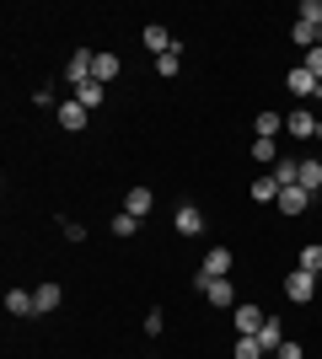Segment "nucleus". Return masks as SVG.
Wrapping results in <instances>:
<instances>
[{
    "instance_id": "obj_4",
    "label": "nucleus",
    "mask_w": 322,
    "mask_h": 359,
    "mask_svg": "<svg viewBox=\"0 0 322 359\" xmlns=\"http://www.w3.org/2000/svg\"><path fill=\"white\" fill-rule=\"evenodd\" d=\"M226 273H231V252H226V247H210L194 279H199V285H204V279H226Z\"/></svg>"
},
{
    "instance_id": "obj_21",
    "label": "nucleus",
    "mask_w": 322,
    "mask_h": 359,
    "mask_svg": "<svg viewBox=\"0 0 322 359\" xmlns=\"http://www.w3.org/2000/svg\"><path fill=\"white\" fill-rule=\"evenodd\" d=\"M107 231H113V236H135V231H140V220H135V215H123V210H119Z\"/></svg>"
},
{
    "instance_id": "obj_23",
    "label": "nucleus",
    "mask_w": 322,
    "mask_h": 359,
    "mask_svg": "<svg viewBox=\"0 0 322 359\" xmlns=\"http://www.w3.org/2000/svg\"><path fill=\"white\" fill-rule=\"evenodd\" d=\"M290 38H295L301 48H317V27H311V22H295V27H290Z\"/></svg>"
},
{
    "instance_id": "obj_7",
    "label": "nucleus",
    "mask_w": 322,
    "mask_h": 359,
    "mask_svg": "<svg viewBox=\"0 0 322 359\" xmlns=\"http://www.w3.org/2000/svg\"><path fill=\"white\" fill-rule=\"evenodd\" d=\"M86 118H92V113H86L81 102H60V129H65V135H81Z\"/></svg>"
},
{
    "instance_id": "obj_6",
    "label": "nucleus",
    "mask_w": 322,
    "mask_h": 359,
    "mask_svg": "<svg viewBox=\"0 0 322 359\" xmlns=\"http://www.w3.org/2000/svg\"><path fill=\"white\" fill-rule=\"evenodd\" d=\"M204 300L210 306H220V311H236V290H231V279H204Z\"/></svg>"
},
{
    "instance_id": "obj_3",
    "label": "nucleus",
    "mask_w": 322,
    "mask_h": 359,
    "mask_svg": "<svg viewBox=\"0 0 322 359\" xmlns=\"http://www.w3.org/2000/svg\"><path fill=\"white\" fill-rule=\"evenodd\" d=\"M311 295H317V273H307V269H295L290 279H285V300H295V306H307Z\"/></svg>"
},
{
    "instance_id": "obj_26",
    "label": "nucleus",
    "mask_w": 322,
    "mask_h": 359,
    "mask_svg": "<svg viewBox=\"0 0 322 359\" xmlns=\"http://www.w3.org/2000/svg\"><path fill=\"white\" fill-rule=\"evenodd\" d=\"M177 65H183V48H172V54H161V60H156V70H161V75H177Z\"/></svg>"
},
{
    "instance_id": "obj_25",
    "label": "nucleus",
    "mask_w": 322,
    "mask_h": 359,
    "mask_svg": "<svg viewBox=\"0 0 322 359\" xmlns=\"http://www.w3.org/2000/svg\"><path fill=\"white\" fill-rule=\"evenodd\" d=\"M236 359H263V344L258 338H236Z\"/></svg>"
},
{
    "instance_id": "obj_28",
    "label": "nucleus",
    "mask_w": 322,
    "mask_h": 359,
    "mask_svg": "<svg viewBox=\"0 0 322 359\" xmlns=\"http://www.w3.org/2000/svg\"><path fill=\"white\" fill-rule=\"evenodd\" d=\"M60 231H65V241H86V225L81 220H60Z\"/></svg>"
},
{
    "instance_id": "obj_2",
    "label": "nucleus",
    "mask_w": 322,
    "mask_h": 359,
    "mask_svg": "<svg viewBox=\"0 0 322 359\" xmlns=\"http://www.w3.org/2000/svg\"><path fill=\"white\" fill-rule=\"evenodd\" d=\"M231 322H236V338H258V327L269 322V316H263L258 306H247V300H236V311H231Z\"/></svg>"
},
{
    "instance_id": "obj_31",
    "label": "nucleus",
    "mask_w": 322,
    "mask_h": 359,
    "mask_svg": "<svg viewBox=\"0 0 322 359\" xmlns=\"http://www.w3.org/2000/svg\"><path fill=\"white\" fill-rule=\"evenodd\" d=\"M317 140H322V118H317Z\"/></svg>"
},
{
    "instance_id": "obj_1",
    "label": "nucleus",
    "mask_w": 322,
    "mask_h": 359,
    "mask_svg": "<svg viewBox=\"0 0 322 359\" xmlns=\"http://www.w3.org/2000/svg\"><path fill=\"white\" fill-rule=\"evenodd\" d=\"M92 65H97V54L92 48H76V54H70V60H65V81H70V86H86V81H92Z\"/></svg>"
},
{
    "instance_id": "obj_18",
    "label": "nucleus",
    "mask_w": 322,
    "mask_h": 359,
    "mask_svg": "<svg viewBox=\"0 0 322 359\" xmlns=\"http://www.w3.org/2000/svg\"><path fill=\"white\" fill-rule=\"evenodd\" d=\"M295 269L322 273V241H307V247H301V263H295Z\"/></svg>"
},
{
    "instance_id": "obj_9",
    "label": "nucleus",
    "mask_w": 322,
    "mask_h": 359,
    "mask_svg": "<svg viewBox=\"0 0 322 359\" xmlns=\"http://www.w3.org/2000/svg\"><path fill=\"white\" fill-rule=\"evenodd\" d=\"M151 204H156V194H151V188H129V198H123V215L145 220V215H151Z\"/></svg>"
},
{
    "instance_id": "obj_19",
    "label": "nucleus",
    "mask_w": 322,
    "mask_h": 359,
    "mask_svg": "<svg viewBox=\"0 0 322 359\" xmlns=\"http://www.w3.org/2000/svg\"><path fill=\"white\" fill-rule=\"evenodd\" d=\"M301 188H307V194H317V188H322V161H311V156L301 161Z\"/></svg>"
},
{
    "instance_id": "obj_20",
    "label": "nucleus",
    "mask_w": 322,
    "mask_h": 359,
    "mask_svg": "<svg viewBox=\"0 0 322 359\" xmlns=\"http://www.w3.org/2000/svg\"><path fill=\"white\" fill-rule=\"evenodd\" d=\"M279 129H285V118H279V113H258V140H274Z\"/></svg>"
},
{
    "instance_id": "obj_14",
    "label": "nucleus",
    "mask_w": 322,
    "mask_h": 359,
    "mask_svg": "<svg viewBox=\"0 0 322 359\" xmlns=\"http://www.w3.org/2000/svg\"><path fill=\"white\" fill-rule=\"evenodd\" d=\"M258 344H263V354H274V348L285 344V327H279V316H269V322L258 327Z\"/></svg>"
},
{
    "instance_id": "obj_33",
    "label": "nucleus",
    "mask_w": 322,
    "mask_h": 359,
    "mask_svg": "<svg viewBox=\"0 0 322 359\" xmlns=\"http://www.w3.org/2000/svg\"><path fill=\"white\" fill-rule=\"evenodd\" d=\"M317 102H322V97H317Z\"/></svg>"
},
{
    "instance_id": "obj_8",
    "label": "nucleus",
    "mask_w": 322,
    "mask_h": 359,
    "mask_svg": "<svg viewBox=\"0 0 322 359\" xmlns=\"http://www.w3.org/2000/svg\"><path fill=\"white\" fill-rule=\"evenodd\" d=\"M172 225H177L183 236H199V231H204V210H199V204H183V210L172 215Z\"/></svg>"
},
{
    "instance_id": "obj_29",
    "label": "nucleus",
    "mask_w": 322,
    "mask_h": 359,
    "mask_svg": "<svg viewBox=\"0 0 322 359\" xmlns=\"http://www.w3.org/2000/svg\"><path fill=\"white\" fill-rule=\"evenodd\" d=\"M269 359H307V354H301V344H279Z\"/></svg>"
},
{
    "instance_id": "obj_13",
    "label": "nucleus",
    "mask_w": 322,
    "mask_h": 359,
    "mask_svg": "<svg viewBox=\"0 0 322 359\" xmlns=\"http://www.w3.org/2000/svg\"><path fill=\"white\" fill-rule=\"evenodd\" d=\"M307 204H311L307 188H285V194H279V210L285 215H307Z\"/></svg>"
},
{
    "instance_id": "obj_15",
    "label": "nucleus",
    "mask_w": 322,
    "mask_h": 359,
    "mask_svg": "<svg viewBox=\"0 0 322 359\" xmlns=\"http://www.w3.org/2000/svg\"><path fill=\"white\" fill-rule=\"evenodd\" d=\"M60 285H38V290H32V306H38V316H48V311H54V306H60Z\"/></svg>"
},
{
    "instance_id": "obj_32",
    "label": "nucleus",
    "mask_w": 322,
    "mask_h": 359,
    "mask_svg": "<svg viewBox=\"0 0 322 359\" xmlns=\"http://www.w3.org/2000/svg\"><path fill=\"white\" fill-rule=\"evenodd\" d=\"M317 48H322V27H317Z\"/></svg>"
},
{
    "instance_id": "obj_30",
    "label": "nucleus",
    "mask_w": 322,
    "mask_h": 359,
    "mask_svg": "<svg viewBox=\"0 0 322 359\" xmlns=\"http://www.w3.org/2000/svg\"><path fill=\"white\" fill-rule=\"evenodd\" d=\"M307 70H311V75L322 81V48H311V54H307Z\"/></svg>"
},
{
    "instance_id": "obj_10",
    "label": "nucleus",
    "mask_w": 322,
    "mask_h": 359,
    "mask_svg": "<svg viewBox=\"0 0 322 359\" xmlns=\"http://www.w3.org/2000/svg\"><path fill=\"white\" fill-rule=\"evenodd\" d=\"M285 129H290L295 140H311V135H317V118H311V107H295L290 118H285Z\"/></svg>"
},
{
    "instance_id": "obj_22",
    "label": "nucleus",
    "mask_w": 322,
    "mask_h": 359,
    "mask_svg": "<svg viewBox=\"0 0 322 359\" xmlns=\"http://www.w3.org/2000/svg\"><path fill=\"white\" fill-rule=\"evenodd\" d=\"M76 102H81V107H86V113H92V107H97V102H102V86H97V81H86V86H81V91H76Z\"/></svg>"
},
{
    "instance_id": "obj_12",
    "label": "nucleus",
    "mask_w": 322,
    "mask_h": 359,
    "mask_svg": "<svg viewBox=\"0 0 322 359\" xmlns=\"http://www.w3.org/2000/svg\"><path fill=\"white\" fill-rule=\"evenodd\" d=\"M247 194L258 198V204H279V194H285V188H279V182H274V172H269V177H258L253 188H247Z\"/></svg>"
},
{
    "instance_id": "obj_5",
    "label": "nucleus",
    "mask_w": 322,
    "mask_h": 359,
    "mask_svg": "<svg viewBox=\"0 0 322 359\" xmlns=\"http://www.w3.org/2000/svg\"><path fill=\"white\" fill-rule=\"evenodd\" d=\"M285 86H290V97H322V81L307 70V65H295V70L285 75Z\"/></svg>"
},
{
    "instance_id": "obj_24",
    "label": "nucleus",
    "mask_w": 322,
    "mask_h": 359,
    "mask_svg": "<svg viewBox=\"0 0 322 359\" xmlns=\"http://www.w3.org/2000/svg\"><path fill=\"white\" fill-rule=\"evenodd\" d=\"M253 156H258L263 166H274V161H279V145H274V140H258V145H253Z\"/></svg>"
},
{
    "instance_id": "obj_27",
    "label": "nucleus",
    "mask_w": 322,
    "mask_h": 359,
    "mask_svg": "<svg viewBox=\"0 0 322 359\" xmlns=\"http://www.w3.org/2000/svg\"><path fill=\"white\" fill-rule=\"evenodd\" d=\"M301 22H311V27H322V0H307V6H301Z\"/></svg>"
},
{
    "instance_id": "obj_17",
    "label": "nucleus",
    "mask_w": 322,
    "mask_h": 359,
    "mask_svg": "<svg viewBox=\"0 0 322 359\" xmlns=\"http://www.w3.org/2000/svg\"><path fill=\"white\" fill-rule=\"evenodd\" d=\"M6 311H11V316H38V306H32V290H11V295H6Z\"/></svg>"
},
{
    "instance_id": "obj_16",
    "label": "nucleus",
    "mask_w": 322,
    "mask_h": 359,
    "mask_svg": "<svg viewBox=\"0 0 322 359\" xmlns=\"http://www.w3.org/2000/svg\"><path fill=\"white\" fill-rule=\"evenodd\" d=\"M119 54H97V65H92V81H97V86H107V81H113V75H119Z\"/></svg>"
},
{
    "instance_id": "obj_11",
    "label": "nucleus",
    "mask_w": 322,
    "mask_h": 359,
    "mask_svg": "<svg viewBox=\"0 0 322 359\" xmlns=\"http://www.w3.org/2000/svg\"><path fill=\"white\" fill-rule=\"evenodd\" d=\"M140 38H145V48H151L156 60H161V54H172V48H177V43H172V32H167V27H145V32H140Z\"/></svg>"
}]
</instances>
